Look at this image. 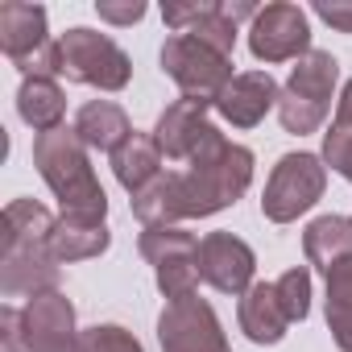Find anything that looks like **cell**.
Here are the masks:
<instances>
[{
  "mask_svg": "<svg viewBox=\"0 0 352 352\" xmlns=\"http://www.w3.org/2000/svg\"><path fill=\"white\" fill-rule=\"evenodd\" d=\"M191 170L179 174V195H183V220H208L224 208H232L249 183H253V149L228 141L216 124L204 129L195 153L187 157Z\"/></svg>",
  "mask_w": 352,
  "mask_h": 352,
  "instance_id": "obj_1",
  "label": "cell"
},
{
  "mask_svg": "<svg viewBox=\"0 0 352 352\" xmlns=\"http://www.w3.org/2000/svg\"><path fill=\"white\" fill-rule=\"evenodd\" d=\"M34 166L63 204V216H87V220H108V195L91 170L87 145L79 141L75 129H54L34 137Z\"/></svg>",
  "mask_w": 352,
  "mask_h": 352,
  "instance_id": "obj_2",
  "label": "cell"
},
{
  "mask_svg": "<svg viewBox=\"0 0 352 352\" xmlns=\"http://www.w3.org/2000/svg\"><path fill=\"white\" fill-rule=\"evenodd\" d=\"M323 191H327V166L319 153L307 149L282 153L261 191V216L270 224H294L302 212H311L323 199Z\"/></svg>",
  "mask_w": 352,
  "mask_h": 352,
  "instance_id": "obj_3",
  "label": "cell"
},
{
  "mask_svg": "<svg viewBox=\"0 0 352 352\" xmlns=\"http://www.w3.org/2000/svg\"><path fill=\"white\" fill-rule=\"evenodd\" d=\"M58 50H63V75L71 83L96 91H124L133 79V58L100 30L75 25L58 38Z\"/></svg>",
  "mask_w": 352,
  "mask_h": 352,
  "instance_id": "obj_4",
  "label": "cell"
},
{
  "mask_svg": "<svg viewBox=\"0 0 352 352\" xmlns=\"http://www.w3.org/2000/svg\"><path fill=\"white\" fill-rule=\"evenodd\" d=\"M162 71L174 79V87H179L187 100H208V104H216L220 100V91L232 83V58L228 54H220V50H212V46H204V42H195L191 34H170L166 42H162Z\"/></svg>",
  "mask_w": 352,
  "mask_h": 352,
  "instance_id": "obj_5",
  "label": "cell"
},
{
  "mask_svg": "<svg viewBox=\"0 0 352 352\" xmlns=\"http://www.w3.org/2000/svg\"><path fill=\"white\" fill-rule=\"evenodd\" d=\"M137 249L153 265V282L170 302L199 294V282H204V274H199V241L191 232H183V228H145Z\"/></svg>",
  "mask_w": 352,
  "mask_h": 352,
  "instance_id": "obj_6",
  "label": "cell"
},
{
  "mask_svg": "<svg viewBox=\"0 0 352 352\" xmlns=\"http://www.w3.org/2000/svg\"><path fill=\"white\" fill-rule=\"evenodd\" d=\"M157 344H162V352H232L228 336L220 327V315L199 294L162 307V315H157Z\"/></svg>",
  "mask_w": 352,
  "mask_h": 352,
  "instance_id": "obj_7",
  "label": "cell"
},
{
  "mask_svg": "<svg viewBox=\"0 0 352 352\" xmlns=\"http://www.w3.org/2000/svg\"><path fill=\"white\" fill-rule=\"evenodd\" d=\"M249 50L257 63L274 67V63H298L311 46V21H307V9L290 5V0H274L265 5L253 25H249Z\"/></svg>",
  "mask_w": 352,
  "mask_h": 352,
  "instance_id": "obj_8",
  "label": "cell"
},
{
  "mask_svg": "<svg viewBox=\"0 0 352 352\" xmlns=\"http://www.w3.org/2000/svg\"><path fill=\"white\" fill-rule=\"evenodd\" d=\"M21 319H25V352H79L75 307L63 290L34 294L21 307Z\"/></svg>",
  "mask_w": 352,
  "mask_h": 352,
  "instance_id": "obj_9",
  "label": "cell"
},
{
  "mask_svg": "<svg viewBox=\"0 0 352 352\" xmlns=\"http://www.w3.org/2000/svg\"><path fill=\"white\" fill-rule=\"evenodd\" d=\"M199 274L220 294H245L257 274V253L232 232H208L199 241Z\"/></svg>",
  "mask_w": 352,
  "mask_h": 352,
  "instance_id": "obj_10",
  "label": "cell"
},
{
  "mask_svg": "<svg viewBox=\"0 0 352 352\" xmlns=\"http://www.w3.org/2000/svg\"><path fill=\"white\" fill-rule=\"evenodd\" d=\"M278 96H282V87L270 71H236L232 83L220 91L216 112L232 129H257L278 108Z\"/></svg>",
  "mask_w": 352,
  "mask_h": 352,
  "instance_id": "obj_11",
  "label": "cell"
},
{
  "mask_svg": "<svg viewBox=\"0 0 352 352\" xmlns=\"http://www.w3.org/2000/svg\"><path fill=\"white\" fill-rule=\"evenodd\" d=\"M0 290L5 298H34L58 290V257L50 245H5L0 249Z\"/></svg>",
  "mask_w": 352,
  "mask_h": 352,
  "instance_id": "obj_12",
  "label": "cell"
},
{
  "mask_svg": "<svg viewBox=\"0 0 352 352\" xmlns=\"http://www.w3.org/2000/svg\"><path fill=\"white\" fill-rule=\"evenodd\" d=\"M212 108H216V104H208V100H187V96H183V100H174V104L157 116L153 141H157V149H162L166 162H183V157L195 153L204 129L212 124V120H208Z\"/></svg>",
  "mask_w": 352,
  "mask_h": 352,
  "instance_id": "obj_13",
  "label": "cell"
},
{
  "mask_svg": "<svg viewBox=\"0 0 352 352\" xmlns=\"http://www.w3.org/2000/svg\"><path fill=\"white\" fill-rule=\"evenodd\" d=\"M50 30H46V9L30 5V0H5L0 5V50L17 67L30 54H38L42 46H50Z\"/></svg>",
  "mask_w": 352,
  "mask_h": 352,
  "instance_id": "obj_14",
  "label": "cell"
},
{
  "mask_svg": "<svg viewBox=\"0 0 352 352\" xmlns=\"http://www.w3.org/2000/svg\"><path fill=\"white\" fill-rule=\"evenodd\" d=\"M75 133H79V141L87 145V149H100V153H116L137 129H133V120H129V112L120 108V104H112V100H87L79 112H75V124H71Z\"/></svg>",
  "mask_w": 352,
  "mask_h": 352,
  "instance_id": "obj_15",
  "label": "cell"
},
{
  "mask_svg": "<svg viewBox=\"0 0 352 352\" xmlns=\"http://www.w3.org/2000/svg\"><path fill=\"white\" fill-rule=\"evenodd\" d=\"M336 79H340V63L336 54L327 50H307L294 67H290V79L282 83V96H294L311 108H331V96H336Z\"/></svg>",
  "mask_w": 352,
  "mask_h": 352,
  "instance_id": "obj_16",
  "label": "cell"
},
{
  "mask_svg": "<svg viewBox=\"0 0 352 352\" xmlns=\"http://www.w3.org/2000/svg\"><path fill=\"white\" fill-rule=\"evenodd\" d=\"M236 323L241 331L253 340V344H278L290 327L282 302H278V290L274 282H253L245 294H241V307H236Z\"/></svg>",
  "mask_w": 352,
  "mask_h": 352,
  "instance_id": "obj_17",
  "label": "cell"
},
{
  "mask_svg": "<svg viewBox=\"0 0 352 352\" xmlns=\"http://www.w3.org/2000/svg\"><path fill=\"white\" fill-rule=\"evenodd\" d=\"M108 245H112L108 224L104 220H87V216H58V224L50 232V253L58 257V265L100 257Z\"/></svg>",
  "mask_w": 352,
  "mask_h": 352,
  "instance_id": "obj_18",
  "label": "cell"
},
{
  "mask_svg": "<svg viewBox=\"0 0 352 352\" xmlns=\"http://www.w3.org/2000/svg\"><path fill=\"white\" fill-rule=\"evenodd\" d=\"M17 116H21L38 137L63 129L67 96H63L58 79H21V87H17Z\"/></svg>",
  "mask_w": 352,
  "mask_h": 352,
  "instance_id": "obj_19",
  "label": "cell"
},
{
  "mask_svg": "<svg viewBox=\"0 0 352 352\" xmlns=\"http://www.w3.org/2000/svg\"><path fill=\"white\" fill-rule=\"evenodd\" d=\"M302 253L315 270H331L336 261L352 257V216H315L302 228Z\"/></svg>",
  "mask_w": 352,
  "mask_h": 352,
  "instance_id": "obj_20",
  "label": "cell"
},
{
  "mask_svg": "<svg viewBox=\"0 0 352 352\" xmlns=\"http://www.w3.org/2000/svg\"><path fill=\"white\" fill-rule=\"evenodd\" d=\"M112 174H116V183L137 195L141 187H149L157 174H162V149L153 141V133H133L116 153H112Z\"/></svg>",
  "mask_w": 352,
  "mask_h": 352,
  "instance_id": "obj_21",
  "label": "cell"
},
{
  "mask_svg": "<svg viewBox=\"0 0 352 352\" xmlns=\"http://www.w3.org/2000/svg\"><path fill=\"white\" fill-rule=\"evenodd\" d=\"M133 216L145 224V228H179L183 220V195H179V174L174 170H162L149 187H141L133 199Z\"/></svg>",
  "mask_w": 352,
  "mask_h": 352,
  "instance_id": "obj_22",
  "label": "cell"
},
{
  "mask_svg": "<svg viewBox=\"0 0 352 352\" xmlns=\"http://www.w3.org/2000/svg\"><path fill=\"white\" fill-rule=\"evenodd\" d=\"M327 331L340 352H352V257L327 270Z\"/></svg>",
  "mask_w": 352,
  "mask_h": 352,
  "instance_id": "obj_23",
  "label": "cell"
},
{
  "mask_svg": "<svg viewBox=\"0 0 352 352\" xmlns=\"http://www.w3.org/2000/svg\"><path fill=\"white\" fill-rule=\"evenodd\" d=\"M0 220H5V245H50V232L58 224L38 199H13Z\"/></svg>",
  "mask_w": 352,
  "mask_h": 352,
  "instance_id": "obj_24",
  "label": "cell"
},
{
  "mask_svg": "<svg viewBox=\"0 0 352 352\" xmlns=\"http://www.w3.org/2000/svg\"><path fill=\"white\" fill-rule=\"evenodd\" d=\"M195 42H204V46H212V50H220V54H228L232 58V50H236V21L224 13V5L220 0H212L208 5V13L187 30Z\"/></svg>",
  "mask_w": 352,
  "mask_h": 352,
  "instance_id": "obj_25",
  "label": "cell"
},
{
  "mask_svg": "<svg viewBox=\"0 0 352 352\" xmlns=\"http://www.w3.org/2000/svg\"><path fill=\"white\" fill-rule=\"evenodd\" d=\"M274 290H278V302H282V311H286L290 323H302V319L311 315V270H307V265L286 270V274L274 282Z\"/></svg>",
  "mask_w": 352,
  "mask_h": 352,
  "instance_id": "obj_26",
  "label": "cell"
},
{
  "mask_svg": "<svg viewBox=\"0 0 352 352\" xmlns=\"http://www.w3.org/2000/svg\"><path fill=\"white\" fill-rule=\"evenodd\" d=\"M79 352H145L141 340L120 323H96L79 331Z\"/></svg>",
  "mask_w": 352,
  "mask_h": 352,
  "instance_id": "obj_27",
  "label": "cell"
},
{
  "mask_svg": "<svg viewBox=\"0 0 352 352\" xmlns=\"http://www.w3.org/2000/svg\"><path fill=\"white\" fill-rule=\"evenodd\" d=\"M323 166L327 170H336L340 179H348L352 183V124H344V120H331V129L323 133Z\"/></svg>",
  "mask_w": 352,
  "mask_h": 352,
  "instance_id": "obj_28",
  "label": "cell"
},
{
  "mask_svg": "<svg viewBox=\"0 0 352 352\" xmlns=\"http://www.w3.org/2000/svg\"><path fill=\"white\" fill-rule=\"evenodd\" d=\"M96 13L108 25H137L149 9H145V0H96Z\"/></svg>",
  "mask_w": 352,
  "mask_h": 352,
  "instance_id": "obj_29",
  "label": "cell"
},
{
  "mask_svg": "<svg viewBox=\"0 0 352 352\" xmlns=\"http://www.w3.org/2000/svg\"><path fill=\"white\" fill-rule=\"evenodd\" d=\"M0 352H25V319L21 307H0Z\"/></svg>",
  "mask_w": 352,
  "mask_h": 352,
  "instance_id": "obj_30",
  "label": "cell"
},
{
  "mask_svg": "<svg viewBox=\"0 0 352 352\" xmlns=\"http://www.w3.org/2000/svg\"><path fill=\"white\" fill-rule=\"evenodd\" d=\"M212 0H191V5H162V21L174 30V34H187L204 13H208Z\"/></svg>",
  "mask_w": 352,
  "mask_h": 352,
  "instance_id": "obj_31",
  "label": "cell"
},
{
  "mask_svg": "<svg viewBox=\"0 0 352 352\" xmlns=\"http://www.w3.org/2000/svg\"><path fill=\"white\" fill-rule=\"evenodd\" d=\"M315 17H323L340 34H352V0H315Z\"/></svg>",
  "mask_w": 352,
  "mask_h": 352,
  "instance_id": "obj_32",
  "label": "cell"
},
{
  "mask_svg": "<svg viewBox=\"0 0 352 352\" xmlns=\"http://www.w3.org/2000/svg\"><path fill=\"white\" fill-rule=\"evenodd\" d=\"M336 120L352 124V79L344 83V91H340V100H336Z\"/></svg>",
  "mask_w": 352,
  "mask_h": 352,
  "instance_id": "obj_33",
  "label": "cell"
}]
</instances>
